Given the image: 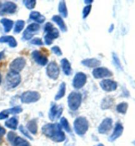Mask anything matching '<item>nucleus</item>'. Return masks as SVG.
I'll list each match as a JSON object with an SVG mask.
<instances>
[{
  "label": "nucleus",
  "instance_id": "f03ea898",
  "mask_svg": "<svg viewBox=\"0 0 135 146\" xmlns=\"http://www.w3.org/2000/svg\"><path fill=\"white\" fill-rule=\"evenodd\" d=\"M44 31L46 33L44 36L45 43L48 46H50L53 43V40L59 37V33L58 30L53 27V25L50 23H47L44 27Z\"/></svg>",
  "mask_w": 135,
  "mask_h": 146
},
{
  "label": "nucleus",
  "instance_id": "c756f323",
  "mask_svg": "<svg viewBox=\"0 0 135 146\" xmlns=\"http://www.w3.org/2000/svg\"><path fill=\"white\" fill-rule=\"evenodd\" d=\"M127 109H128V104L127 103H125V102L121 103V104H119L118 106H117V112L122 114H125L127 113Z\"/></svg>",
  "mask_w": 135,
  "mask_h": 146
},
{
  "label": "nucleus",
  "instance_id": "4c0bfd02",
  "mask_svg": "<svg viewBox=\"0 0 135 146\" xmlns=\"http://www.w3.org/2000/svg\"><path fill=\"white\" fill-rule=\"evenodd\" d=\"M16 134H15L14 132H9L8 133V135H7V139L8 140L10 141V142H11L13 143V141L15 140V139L16 138Z\"/></svg>",
  "mask_w": 135,
  "mask_h": 146
},
{
  "label": "nucleus",
  "instance_id": "b1692460",
  "mask_svg": "<svg viewBox=\"0 0 135 146\" xmlns=\"http://www.w3.org/2000/svg\"><path fill=\"white\" fill-rule=\"evenodd\" d=\"M18 119L17 117H12L5 122V126L12 130H16L18 126Z\"/></svg>",
  "mask_w": 135,
  "mask_h": 146
},
{
  "label": "nucleus",
  "instance_id": "79ce46f5",
  "mask_svg": "<svg viewBox=\"0 0 135 146\" xmlns=\"http://www.w3.org/2000/svg\"><path fill=\"white\" fill-rule=\"evenodd\" d=\"M4 57H5V52L4 51H2L0 52V60L3 59Z\"/></svg>",
  "mask_w": 135,
  "mask_h": 146
},
{
  "label": "nucleus",
  "instance_id": "7c9ffc66",
  "mask_svg": "<svg viewBox=\"0 0 135 146\" xmlns=\"http://www.w3.org/2000/svg\"><path fill=\"white\" fill-rule=\"evenodd\" d=\"M22 111H23V109L21 108V107L17 106V107H13L11 109H7V110H5L4 111V112L9 115V114H13V115H14V114L20 113L22 112Z\"/></svg>",
  "mask_w": 135,
  "mask_h": 146
},
{
  "label": "nucleus",
  "instance_id": "aec40b11",
  "mask_svg": "<svg viewBox=\"0 0 135 146\" xmlns=\"http://www.w3.org/2000/svg\"><path fill=\"white\" fill-rule=\"evenodd\" d=\"M61 65L62 69H63V71L65 73V74L67 75V76H69L72 72L71 65H70L69 61L67 59L64 58L61 61Z\"/></svg>",
  "mask_w": 135,
  "mask_h": 146
},
{
  "label": "nucleus",
  "instance_id": "20e7f679",
  "mask_svg": "<svg viewBox=\"0 0 135 146\" xmlns=\"http://www.w3.org/2000/svg\"><path fill=\"white\" fill-rule=\"evenodd\" d=\"M68 105L70 110L76 111L80 106L82 95L78 92H71L68 96Z\"/></svg>",
  "mask_w": 135,
  "mask_h": 146
},
{
  "label": "nucleus",
  "instance_id": "a878e982",
  "mask_svg": "<svg viewBox=\"0 0 135 146\" xmlns=\"http://www.w3.org/2000/svg\"><path fill=\"white\" fill-rule=\"evenodd\" d=\"M65 92H66V84L65 82H62L59 86V91L56 94V96H55V100L57 101V100H59L60 99H61L64 96H65Z\"/></svg>",
  "mask_w": 135,
  "mask_h": 146
},
{
  "label": "nucleus",
  "instance_id": "6e6552de",
  "mask_svg": "<svg viewBox=\"0 0 135 146\" xmlns=\"http://www.w3.org/2000/svg\"><path fill=\"white\" fill-rule=\"evenodd\" d=\"M46 74L52 80H57L59 75V68L57 64L54 61L51 62L47 66Z\"/></svg>",
  "mask_w": 135,
  "mask_h": 146
},
{
  "label": "nucleus",
  "instance_id": "a19ab883",
  "mask_svg": "<svg viewBox=\"0 0 135 146\" xmlns=\"http://www.w3.org/2000/svg\"><path fill=\"white\" fill-rule=\"evenodd\" d=\"M5 132H6V130L5 128L0 126V136H3V135L5 134Z\"/></svg>",
  "mask_w": 135,
  "mask_h": 146
},
{
  "label": "nucleus",
  "instance_id": "9d476101",
  "mask_svg": "<svg viewBox=\"0 0 135 146\" xmlns=\"http://www.w3.org/2000/svg\"><path fill=\"white\" fill-rule=\"evenodd\" d=\"M92 75L94 78L96 79L104 78L111 77L113 76V73L108 69L105 67H98L93 70Z\"/></svg>",
  "mask_w": 135,
  "mask_h": 146
},
{
  "label": "nucleus",
  "instance_id": "58836bf2",
  "mask_svg": "<svg viewBox=\"0 0 135 146\" xmlns=\"http://www.w3.org/2000/svg\"><path fill=\"white\" fill-rule=\"evenodd\" d=\"M113 60H114V63L115 64V65H116L117 67H119V68H121V63H120V61H119L118 57L113 53Z\"/></svg>",
  "mask_w": 135,
  "mask_h": 146
},
{
  "label": "nucleus",
  "instance_id": "4468645a",
  "mask_svg": "<svg viewBox=\"0 0 135 146\" xmlns=\"http://www.w3.org/2000/svg\"><path fill=\"white\" fill-rule=\"evenodd\" d=\"M32 57L36 63H37L38 65L45 66L48 63V59L45 55H42L39 51L35 50L32 53Z\"/></svg>",
  "mask_w": 135,
  "mask_h": 146
},
{
  "label": "nucleus",
  "instance_id": "f8f14e48",
  "mask_svg": "<svg viewBox=\"0 0 135 146\" xmlns=\"http://www.w3.org/2000/svg\"><path fill=\"white\" fill-rule=\"evenodd\" d=\"M102 89L106 92H113L115 91L117 88V84L116 82L110 80V79H105L100 83Z\"/></svg>",
  "mask_w": 135,
  "mask_h": 146
},
{
  "label": "nucleus",
  "instance_id": "ea45409f",
  "mask_svg": "<svg viewBox=\"0 0 135 146\" xmlns=\"http://www.w3.org/2000/svg\"><path fill=\"white\" fill-rule=\"evenodd\" d=\"M8 115L7 114H6L5 112L3 111H2V112L0 113V120H3V119H7L8 118Z\"/></svg>",
  "mask_w": 135,
  "mask_h": 146
},
{
  "label": "nucleus",
  "instance_id": "c03bdc74",
  "mask_svg": "<svg viewBox=\"0 0 135 146\" xmlns=\"http://www.w3.org/2000/svg\"><path fill=\"white\" fill-rule=\"evenodd\" d=\"M84 3H86V4H89V5H90V4L92 3H93V1L92 0H90V1H87V0H85L84 1Z\"/></svg>",
  "mask_w": 135,
  "mask_h": 146
},
{
  "label": "nucleus",
  "instance_id": "1a4fd4ad",
  "mask_svg": "<svg viewBox=\"0 0 135 146\" xmlns=\"http://www.w3.org/2000/svg\"><path fill=\"white\" fill-rule=\"evenodd\" d=\"M86 80V75L84 73L81 72L76 73L72 80V86L74 88L80 89L85 85Z\"/></svg>",
  "mask_w": 135,
  "mask_h": 146
},
{
  "label": "nucleus",
  "instance_id": "dca6fc26",
  "mask_svg": "<svg viewBox=\"0 0 135 146\" xmlns=\"http://www.w3.org/2000/svg\"><path fill=\"white\" fill-rule=\"evenodd\" d=\"M1 11L5 13L13 14L16 11L17 5L11 1H7L1 6Z\"/></svg>",
  "mask_w": 135,
  "mask_h": 146
},
{
  "label": "nucleus",
  "instance_id": "de8ad7c7",
  "mask_svg": "<svg viewBox=\"0 0 135 146\" xmlns=\"http://www.w3.org/2000/svg\"><path fill=\"white\" fill-rule=\"evenodd\" d=\"M1 6H2V5H1V3H0V9H1Z\"/></svg>",
  "mask_w": 135,
  "mask_h": 146
},
{
  "label": "nucleus",
  "instance_id": "bb28decb",
  "mask_svg": "<svg viewBox=\"0 0 135 146\" xmlns=\"http://www.w3.org/2000/svg\"><path fill=\"white\" fill-rule=\"evenodd\" d=\"M59 12L61 14V15L63 18H66L68 16L67 8L66 6V3L65 1H61L59 4Z\"/></svg>",
  "mask_w": 135,
  "mask_h": 146
},
{
  "label": "nucleus",
  "instance_id": "e433bc0d",
  "mask_svg": "<svg viewBox=\"0 0 135 146\" xmlns=\"http://www.w3.org/2000/svg\"><path fill=\"white\" fill-rule=\"evenodd\" d=\"M31 43L32 44L34 45H36V46H42L43 45V42L41 38H34L33 40H31Z\"/></svg>",
  "mask_w": 135,
  "mask_h": 146
},
{
  "label": "nucleus",
  "instance_id": "4be33fe9",
  "mask_svg": "<svg viewBox=\"0 0 135 146\" xmlns=\"http://www.w3.org/2000/svg\"><path fill=\"white\" fill-rule=\"evenodd\" d=\"M29 17L31 20L36 21V22L38 23H43L45 21V20H46L45 17L44 15H42L38 11L31 12V14H30Z\"/></svg>",
  "mask_w": 135,
  "mask_h": 146
},
{
  "label": "nucleus",
  "instance_id": "49530a36",
  "mask_svg": "<svg viewBox=\"0 0 135 146\" xmlns=\"http://www.w3.org/2000/svg\"><path fill=\"white\" fill-rule=\"evenodd\" d=\"M96 146H104V145H103L102 143H100V144H98V145H97Z\"/></svg>",
  "mask_w": 135,
  "mask_h": 146
},
{
  "label": "nucleus",
  "instance_id": "5701e85b",
  "mask_svg": "<svg viewBox=\"0 0 135 146\" xmlns=\"http://www.w3.org/2000/svg\"><path fill=\"white\" fill-rule=\"evenodd\" d=\"M0 22L2 25L3 26V28H4V31L6 33H9L11 31V30L13 28V21L10 20V19H2L1 21H0Z\"/></svg>",
  "mask_w": 135,
  "mask_h": 146
},
{
  "label": "nucleus",
  "instance_id": "72a5a7b5",
  "mask_svg": "<svg viewBox=\"0 0 135 146\" xmlns=\"http://www.w3.org/2000/svg\"><path fill=\"white\" fill-rule=\"evenodd\" d=\"M92 9V6L91 5H88L87 6H86L85 7H84L82 11V17L83 19H85L86 17L88 16V15L90 14V12Z\"/></svg>",
  "mask_w": 135,
  "mask_h": 146
},
{
  "label": "nucleus",
  "instance_id": "423d86ee",
  "mask_svg": "<svg viewBox=\"0 0 135 146\" xmlns=\"http://www.w3.org/2000/svg\"><path fill=\"white\" fill-rule=\"evenodd\" d=\"M21 78L19 73L10 71L6 76V84L9 88H15L21 83Z\"/></svg>",
  "mask_w": 135,
  "mask_h": 146
},
{
  "label": "nucleus",
  "instance_id": "0eeeda50",
  "mask_svg": "<svg viewBox=\"0 0 135 146\" xmlns=\"http://www.w3.org/2000/svg\"><path fill=\"white\" fill-rule=\"evenodd\" d=\"M26 65V60L23 57H17L14 59L9 65L10 71L19 73Z\"/></svg>",
  "mask_w": 135,
  "mask_h": 146
},
{
  "label": "nucleus",
  "instance_id": "2f4dec72",
  "mask_svg": "<svg viewBox=\"0 0 135 146\" xmlns=\"http://www.w3.org/2000/svg\"><path fill=\"white\" fill-rule=\"evenodd\" d=\"M60 122H61V126H63L64 129L67 131V132H71V130H70V127L69 124H68V122L65 117H62L61 118V121H60Z\"/></svg>",
  "mask_w": 135,
  "mask_h": 146
},
{
  "label": "nucleus",
  "instance_id": "cd10ccee",
  "mask_svg": "<svg viewBox=\"0 0 135 146\" xmlns=\"http://www.w3.org/2000/svg\"><path fill=\"white\" fill-rule=\"evenodd\" d=\"M25 25V22L23 20H19L17 21L15 25L14 28V33L15 34H19L20 33L21 31H23V29H24Z\"/></svg>",
  "mask_w": 135,
  "mask_h": 146
},
{
  "label": "nucleus",
  "instance_id": "f704fd0d",
  "mask_svg": "<svg viewBox=\"0 0 135 146\" xmlns=\"http://www.w3.org/2000/svg\"><path fill=\"white\" fill-rule=\"evenodd\" d=\"M19 130H20L21 132H22V134L23 135H25V136L27 137V138H28L30 139H31V140H33V137H32L31 135L29 134V133L27 132V130L25 129V128L23 125H21L20 126V127H19Z\"/></svg>",
  "mask_w": 135,
  "mask_h": 146
},
{
  "label": "nucleus",
  "instance_id": "412c9836",
  "mask_svg": "<svg viewBox=\"0 0 135 146\" xmlns=\"http://www.w3.org/2000/svg\"><path fill=\"white\" fill-rule=\"evenodd\" d=\"M52 20L53 22H55L56 24L59 26L60 29L61 30L62 32L65 33L67 31V27L66 26L65 22L63 20V19L59 15H54L52 17Z\"/></svg>",
  "mask_w": 135,
  "mask_h": 146
},
{
  "label": "nucleus",
  "instance_id": "f257e3e1",
  "mask_svg": "<svg viewBox=\"0 0 135 146\" xmlns=\"http://www.w3.org/2000/svg\"><path fill=\"white\" fill-rule=\"evenodd\" d=\"M42 131L45 136L56 142H61L65 139V135L59 124H46L42 127Z\"/></svg>",
  "mask_w": 135,
  "mask_h": 146
},
{
  "label": "nucleus",
  "instance_id": "393cba45",
  "mask_svg": "<svg viewBox=\"0 0 135 146\" xmlns=\"http://www.w3.org/2000/svg\"><path fill=\"white\" fill-rule=\"evenodd\" d=\"M27 128L33 134H36L38 132V126L36 120H31L27 123Z\"/></svg>",
  "mask_w": 135,
  "mask_h": 146
},
{
  "label": "nucleus",
  "instance_id": "c85d7f7f",
  "mask_svg": "<svg viewBox=\"0 0 135 146\" xmlns=\"http://www.w3.org/2000/svg\"><path fill=\"white\" fill-rule=\"evenodd\" d=\"M13 144L14 146H31L27 141L19 136L16 137L13 142Z\"/></svg>",
  "mask_w": 135,
  "mask_h": 146
},
{
  "label": "nucleus",
  "instance_id": "473e14b6",
  "mask_svg": "<svg viewBox=\"0 0 135 146\" xmlns=\"http://www.w3.org/2000/svg\"><path fill=\"white\" fill-rule=\"evenodd\" d=\"M23 3L28 9H33L35 7L36 1L35 0H24Z\"/></svg>",
  "mask_w": 135,
  "mask_h": 146
},
{
  "label": "nucleus",
  "instance_id": "ddd939ff",
  "mask_svg": "<svg viewBox=\"0 0 135 146\" xmlns=\"http://www.w3.org/2000/svg\"><path fill=\"white\" fill-rule=\"evenodd\" d=\"M112 124L113 121L110 118H107V119H104L98 127V132L100 134H106L111 129Z\"/></svg>",
  "mask_w": 135,
  "mask_h": 146
},
{
  "label": "nucleus",
  "instance_id": "a211bd4d",
  "mask_svg": "<svg viewBox=\"0 0 135 146\" xmlns=\"http://www.w3.org/2000/svg\"><path fill=\"white\" fill-rule=\"evenodd\" d=\"M81 63L87 67L98 68V66L101 65V61L97 59H95V58H92V59H86L82 60Z\"/></svg>",
  "mask_w": 135,
  "mask_h": 146
},
{
  "label": "nucleus",
  "instance_id": "a18cd8bd",
  "mask_svg": "<svg viewBox=\"0 0 135 146\" xmlns=\"http://www.w3.org/2000/svg\"><path fill=\"white\" fill-rule=\"evenodd\" d=\"M1 80H2V78H1V75L0 74V84L1 82Z\"/></svg>",
  "mask_w": 135,
  "mask_h": 146
},
{
  "label": "nucleus",
  "instance_id": "7ed1b4c3",
  "mask_svg": "<svg viewBox=\"0 0 135 146\" xmlns=\"http://www.w3.org/2000/svg\"><path fill=\"white\" fill-rule=\"evenodd\" d=\"M74 129L79 136L85 134L88 129V122L87 119L83 117L76 118L74 122Z\"/></svg>",
  "mask_w": 135,
  "mask_h": 146
},
{
  "label": "nucleus",
  "instance_id": "39448f33",
  "mask_svg": "<svg viewBox=\"0 0 135 146\" xmlns=\"http://www.w3.org/2000/svg\"><path fill=\"white\" fill-rule=\"evenodd\" d=\"M41 98L38 92L27 91L23 93L21 96V101L23 104H31L38 102Z\"/></svg>",
  "mask_w": 135,
  "mask_h": 146
},
{
  "label": "nucleus",
  "instance_id": "9b49d317",
  "mask_svg": "<svg viewBox=\"0 0 135 146\" xmlns=\"http://www.w3.org/2000/svg\"><path fill=\"white\" fill-rule=\"evenodd\" d=\"M40 28V25L37 23H32V24L29 25L23 33V39L26 40H31L33 37L34 33L39 31Z\"/></svg>",
  "mask_w": 135,
  "mask_h": 146
},
{
  "label": "nucleus",
  "instance_id": "37998d69",
  "mask_svg": "<svg viewBox=\"0 0 135 146\" xmlns=\"http://www.w3.org/2000/svg\"><path fill=\"white\" fill-rule=\"evenodd\" d=\"M113 29H114V25H111L110 28V29H109V33H111V32L113 31Z\"/></svg>",
  "mask_w": 135,
  "mask_h": 146
},
{
  "label": "nucleus",
  "instance_id": "2eb2a0df",
  "mask_svg": "<svg viewBox=\"0 0 135 146\" xmlns=\"http://www.w3.org/2000/svg\"><path fill=\"white\" fill-rule=\"evenodd\" d=\"M62 112H63V107H58L56 105L53 104L49 112V118L51 121H53L55 119H59L61 115Z\"/></svg>",
  "mask_w": 135,
  "mask_h": 146
},
{
  "label": "nucleus",
  "instance_id": "f3484780",
  "mask_svg": "<svg viewBox=\"0 0 135 146\" xmlns=\"http://www.w3.org/2000/svg\"><path fill=\"white\" fill-rule=\"evenodd\" d=\"M123 132V126H122L121 123H117L115 126V129L113 130V134L111 135L110 138H109V141H113L115 139L119 138L121 136L122 133Z\"/></svg>",
  "mask_w": 135,
  "mask_h": 146
},
{
  "label": "nucleus",
  "instance_id": "6ab92c4d",
  "mask_svg": "<svg viewBox=\"0 0 135 146\" xmlns=\"http://www.w3.org/2000/svg\"><path fill=\"white\" fill-rule=\"evenodd\" d=\"M0 43H7L11 48H16L17 46L15 38L11 36H4L0 37Z\"/></svg>",
  "mask_w": 135,
  "mask_h": 146
},
{
  "label": "nucleus",
  "instance_id": "c9c22d12",
  "mask_svg": "<svg viewBox=\"0 0 135 146\" xmlns=\"http://www.w3.org/2000/svg\"><path fill=\"white\" fill-rule=\"evenodd\" d=\"M51 51H53V53H55V55H57V56H61L62 55V51L58 46H53L52 48H51Z\"/></svg>",
  "mask_w": 135,
  "mask_h": 146
}]
</instances>
